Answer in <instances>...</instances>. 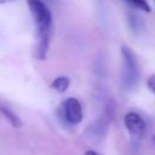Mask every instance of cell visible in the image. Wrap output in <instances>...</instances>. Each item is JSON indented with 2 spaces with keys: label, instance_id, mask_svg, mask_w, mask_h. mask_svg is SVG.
<instances>
[{
  "label": "cell",
  "instance_id": "4",
  "mask_svg": "<svg viewBox=\"0 0 155 155\" xmlns=\"http://www.w3.org/2000/svg\"><path fill=\"white\" fill-rule=\"evenodd\" d=\"M124 124L126 130L128 131V133L131 134V137L136 140H139L144 133H145V121L143 120V117L133 111H130L125 115L124 117Z\"/></svg>",
  "mask_w": 155,
  "mask_h": 155
},
{
  "label": "cell",
  "instance_id": "5",
  "mask_svg": "<svg viewBox=\"0 0 155 155\" xmlns=\"http://www.w3.org/2000/svg\"><path fill=\"white\" fill-rule=\"evenodd\" d=\"M0 113L8 120V122H10L13 127H21V126H22V121H21V119H19L12 110H10L7 107L0 105Z\"/></svg>",
  "mask_w": 155,
  "mask_h": 155
},
{
  "label": "cell",
  "instance_id": "9",
  "mask_svg": "<svg viewBox=\"0 0 155 155\" xmlns=\"http://www.w3.org/2000/svg\"><path fill=\"white\" fill-rule=\"evenodd\" d=\"M85 155H98L96 151H93V150H87L86 153H85Z\"/></svg>",
  "mask_w": 155,
  "mask_h": 155
},
{
  "label": "cell",
  "instance_id": "12",
  "mask_svg": "<svg viewBox=\"0 0 155 155\" xmlns=\"http://www.w3.org/2000/svg\"><path fill=\"white\" fill-rule=\"evenodd\" d=\"M154 1H155V0H154Z\"/></svg>",
  "mask_w": 155,
  "mask_h": 155
},
{
  "label": "cell",
  "instance_id": "6",
  "mask_svg": "<svg viewBox=\"0 0 155 155\" xmlns=\"http://www.w3.org/2000/svg\"><path fill=\"white\" fill-rule=\"evenodd\" d=\"M69 84H70L69 78H67V76H58V78H56L53 80L51 87L53 90H56L57 92H64L69 87Z\"/></svg>",
  "mask_w": 155,
  "mask_h": 155
},
{
  "label": "cell",
  "instance_id": "7",
  "mask_svg": "<svg viewBox=\"0 0 155 155\" xmlns=\"http://www.w3.org/2000/svg\"><path fill=\"white\" fill-rule=\"evenodd\" d=\"M124 1L127 2L133 8H137L143 12H150V6L148 0H124Z\"/></svg>",
  "mask_w": 155,
  "mask_h": 155
},
{
  "label": "cell",
  "instance_id": "3",
  "mask_svg": "<svg viewBox=\"0 0 155 155\" xmlns=\"http://www.w3.org/2000/svg\"><path fill=\"white\" fill-rule=\"evenodd\" d=\"M59 115L61 117L70 124L76 125L82 120V108L80 102L76 98H67L59 107Z\"/></svg>",
  "mask_w": 155,
  "mask_h": 155
},
{
  "label": "cell",
  "instance_id": "10",
  "mask_svg": "<svg viewBox=\"0 0 155 155\" xmlns=\"http://www.w3.org/2000/svg\"><path fill=\"white\" fill-rule=\"evenodd\" d=\"M7 1H11V0H0V4H2V2H7Z\"/></svg>",
  "mask_w": 155,
  "mask_h": 155
},
{
  "label": "cell",
  "instance_id": "2",
  "mask_svg": "<svg viewBox=\"0 0 155 155\" xmlns=\"http://www.w3.org/2000/svg\"><path fill=\"white\" fill-rule=\"evenodd\" d=\"M121 53H122V61H124V67H122V74H121V80H122V86L127 91L133 90L139 80V68L137 63V58L131 48L127 46L121 47Z\"/></svg>",
  "mask_w": 155,
  "mask_h": 155
},
{
  "label": "cell",
  "instance_id": "8",
  "mask_svg": "<svg viewBox=\"0 0 155 155\" xmlns=\"http://www.w3.org/2000/svg\"><path fill=\"white\" fill-rule=\"evenodd\" d=\"M147 86H148V88H149L153 93H155V74L150 75V78H149L148 81H147Z\"/></svg>",
  "mask_w": 155,
  "mask_h": 155
},
{
  "label": "cell",
  "instance_id": "11",
  "mask_svg": "<svg viewBox=\"0 0 155 155\" xmlns=\"http://www.w3.org/2000/svg\"><path fill=\"white\" fill-rule=\"evenodd\" d=\"M154 140H155V136H154Z\"/></svg>",
  "mask_w": 155,
  "mask_h": 155
},
{
  "label": "cell",
  "instance_id": "1",
  "mask_svg": "<svg viewBox=\"0 0 155 155\" xmlns=\"http://www.w3.org/2000/svg\"><path fill=\"white\" fill-rule=\"evenodd\" d=\"M28 6L36 28L35 56L39 59H45L52 36V15L42 0H28Z\"/></svg>",
  "mask_w": 155,
  "mask_h": 155
}]
</instances>
